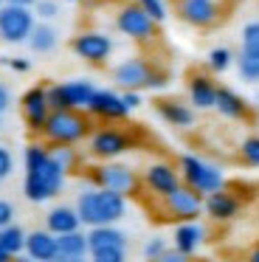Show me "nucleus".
<instances>
[{
	"instance_id": "41",
	"label": "nucleus",
	"mask_w": 259,
	"mask_h": 262,
	"mask_svg": "<svg viewBox=\"0 0 259 262\" xmlns=\"http://www.w3.org/2000/svg\"><path fill=\"white\" fill-rule=\"evenodd\" d=\"M9 104H11V93H9V88H6L3 82H0V116H3L6 110H9Z\"/></svg>"
},
{
	"instance_id": "25",
	"label": "nucleus",
	"mask_w": 259,
	"mask_h": 262,
	"mask_svg": "<svg viewBox=\"0 0 259 262\" xmlns=\"http://www.w3.org/2000/svg\"><path fill=\"white\" fill-rule=\"evenodd\" d=\"M158 116H161L166 124H172V127H191L195 124V113H191V107L183 104V102H175V99H163V102H158Z\"/></svg>"
},
{
	"instance_id": "34",
	"label": "nucleus",
	"mask_w": 259,
	"mask_h": 262,
	"mask_svg": "<svg viewBox=\"0 0 259 262\" xmlns=\"http://www.w3.org/2000/svg\"><path fill=\"white\" fill-rule=\"evenodd\" d=\"M96 262H124L127 259V248H96L90 251Z\"/></svg>"
},
{
	"instance_id": "10",
	"label": "nucleus",
	"mask_w": 259,
	"mask_h": 262,
	"mask_svg": "<svg viewBox=\"0 0 259 262\" xmlns=\"http://www.w3.org/2000/svg\"><path fill=\"white\" fill-rule=\"evenodd\" d=\"M163 209H166V214L172 217V220H197V217L203 214V194L197 192V189L186 186V183H180L175 192L163 194Z\"/></svg>"
},
{
	"instance_id": "6",
	"label": "nucleus",
	"mask_w": 259,
	"mask_h": 262,
	"mask_svg": "<svg viewBox=\"0 0 259 262\" xmlns=\"http://www.w3.org/2000/svg\"><path fill=\"white\" fill-rule=\"evenodd\" d=\"M34 26H37V14L31 12V6L0 3V40L3 42H9V46L26 42Z\"/></svg>"
},
{
	"instance_id": "26",
	"label": "nucleus",
	"mask_w": 259,
	"mask_h": 262,
	"mask_svg": "<svg viewBox=\"0 0 259 262\" xmlns=\"http://www.w3.org/2000/svg\"><path fill=\"white\" fill-rule=\"evenodd\" d=\"M26 42L31 46V51H37V54H51L59 46V31H56L48 20H42V23H37L31 29V34H28Z\"/></svg>"
},
{
	"instance_id": "3",
	"label": "nucleus",
	"mask_w": 259,
	"mask_h": 262,
	"mask_svg": "<svg viewBox=\"0 0 259 262\" xmlns=\"http://www.w3.org/2000/svg\"><path fill=\"white\" fill-rule=\"evenodd\" d=\"M42 136L48 144H73L90 136V119L82 110H51L48 121L42 127Z\"/></svg>"
},
{
	"instance_id": "28",
	"label": "nucleus",
	"mask_w": 259,
	"mask_h": 262,
	"mask_svg": "<svg viewBox=\"0 0 259 262\" xmlns=\"http://www.w3.org/2000/svg\"><path fill=\"white\" fill-rule=\"evenodd\" d=\"M48 152H51V158H54L65 172H73L79 166V152L73 149V144H51Z\"/></svg>"
},
{
	"instance_id": "7",
	"label": "nucleus",
	"mask_w": 259,
	"mask_h": 262,
	"mask_svg": "<svg viewBox=\"0 0 259 262\" xmlns=\"http://www.w3.org/2000/svg\"><path fill=\"white\" fill-rule=\"evenodd\" d=\"M93 93H96V88L88 79H71V82H62V85L45 88L51 110H88Z\"/></svg>"
},
{
	"instance_id": "16",
	"label": "nucleus",
	"mask_w": 259,
	"mask_h": 262,
	"mask_svg": "<svg viewBox=\"0 0 259 262\" xmlns=\"http://www.w3.org/2000/svg\"><path fill=\"white\" fill-rule=\"evenodd\" d=\"M144 183H146V189H149L152 194H158V198H163V194H169V192H175V189L180 186V172L175 169L172 164H152L149 169L144 172Z\"/></svg>"
},
{
	"instance_id": "23",
	"label": "nucleus",
	"mask_w": 259,
	"mask_h": 262,
	"mask_svg": "<svg viewBox=\"0 0 259 262\" xmlns=\"http://www.w3.org/2000/svg\"><path fill=\"white\" fill-rule=\"evenodd\" d=\"M203 239H206V231H203L195 220H183L178 228H175V234H172L175 248H178L180 254H186V256L195 254V251L203 245Z\"/></svg>"
},
{
	"instance_id": "9",
	"label": "nucleus",
	"mask_w": 259,
	"mask_h": 262,
	"mask_svg": "<svg viewBox=\"0 0 259 262\" xmlns=\"http://www.w3.org/2000/svg\"><path fill=\"white\" fill-rule=\"evenodd\" d=\"M116 29L135 42H152L158 34V23L138 6V3H124V6L118 9Z\"/></svg>"
},
{
	"instance_id": "12",
	"label": "nucleus",
	"mask_w": 259,
	"mask_h": 262,
	"mask_svg": "<svg viewBox=\"0 0 259 262\" xmlns=\"http://www.w3.org/2000/svg\"><path fill=\"white\" fill-rule=\"evenodd\" d=\"M71 48H73L76 57L84 59V62L101 65V62H107L110 54H113V40L107 34H101V31H82V34L73 37Z\"/></svg>"
},
{
	"instance_id": "50",
	"label": "nucleus",
	"mask_w": 259,
	"mask_h": 262,
	"mask_svg": "<svg viewBox=\"0 0 259 262\" xmlns=\"http://www.w3.org/2000/svg\"><path fill=\"white\" fill-rule=\"evenodd\" d=\"M236 3H240V0H236Z\"/></svg>"
},
{
	"instance_id": "48",
	"label": "nucleus",
	"mask_w": 259,
	"mask_h": 262,
	"mask_svg": "<svg viewBox=\"0 0 259 262\" xmlns=\"http://www.w3.org/2000/svg\"><path fill=\"white\" fill-rule=\"evenodd\" d=\"M256 102H259V96H256Z\"/></svg>"
},
{
	"instance_id": "44",
	"label": "nucleus",
	"mask_w": 259,
	"mask_h": 262,
	"mask_svg": "<svg viewBox=\"0 0 259 262\" xmlns=\"http://www.w3.org/2000/svg\"><path fill=\"white\" fill-rule=\"evenodd\" d=\"M9 259H11V254L3 248V245H0V262H9Z\"/></svg>"
},
{
	"instance_id": "13",
	"label": "nucleus",
	"mask_w": 259,
	"mask_h": 262,
	"mask_svg": "<svg viewBox=\"0 0 259 262\" xmlns=\"http://www.w3.org/2000/svg\"><path fill=\"white\" fill-rule=\"evenodd\" d=\"M178 14L183 23L195 29H208L220 20V3L217 0H178Z\"/></svg>"
},
{
	"instance_id": "18",
	"label": "nucleus",
	"mask_w": 259,
	"mask_h": 262,
	"mask_svg": "<svg viewBox=\"0 0 259 262\" xmlns=\"http://www.w3.org/2000/svg\"><path fill=\"white\" fill-rule=\"evenodd\" d=\"M26 254L37 262H54L59 259V248H56V234L48 228L26 234Z\"/></svg>"
},
{
	"instance_id": "33",
	"label": "nucleus",
	"mask_w": 259,
	"mask_h": 262,
	"mask_svg": "<svg viewBox=\"0 0 259 262\" xmlns=\"http://www.w3.org/2000/svg\"><path fill=\"white\" fill-rule=\"evenodd\" d=\"M146 14H149L155 23H163L169 17V9H166V0H135Z\"/></svg>"
},
{
	"instance_id": "36",
	"label": "nucleus",
	"mask_w": 259,
	"mask_h": 262,
	"mask_svg": "<svg viewBox=\"0 0 259 262\" xmlns=\"http://www.w3.org/2000/svg\"><path fill=\"white\" fill-rule=\"evenodd\" d=\"M163 251H166V239H163V237H152L149 243L144 245V256H146V259H161Z\"/></svg>"
},
{
	"instance_id": "22",
	"label": "nucleus",
	"mask_w": 259,
	"mask_h": 262,
	"mask_svg": "<svg viewBox=\"0 0 259 262\" xmlns=\"http://www.w3.org/2000/svg\"><path fill=\"white\" fill-rule=\"evenodd\" d=\"M88 248H127V234L118 231L116 223H107V226H90L88 231Z\"/></svg>"
},
{
	"instance_id": "31",
	"label": "nucleus",
	"mask_w": 259,
	"mask_h": 262,
	"mask_svg": "<svg viewBox=\"0 0 259 262\" xmlns=\"http://www.w3.org/2000/svg\"><path fill=\"white\" fill-rule=\"evenodd\" d=\"M242 51L259 57V20H251L242 29Z\"/></svg>"
},
{
	"instance_id": "49",
	"label": "nucleus",
	"mask_w": 259,
	"mask_h": 262,
	"mask_svg": "<svg viewBox=\"0 0 259 262\" xmlns=\"http://www.w3.org/2000/svg\"><path fill=\"white\" fill-rule=\"evenodd\" d=\"M0 3H3V0H0Z\"/></svg>"
},
{
	"instance_id": "38",
	"label": "nucleus",
	"mask_w": 259,
	"mask_h": 262,
	"mask_svg": "<svg viewBox=\"0 0 259 262\" xmlns=\"http://www.w3.org/2000/svg\"><path fill=\"white\" fill-rule=\"evenodd\" d=\"M6 65H9L14 74H28V71H31V59H23V57H9Z\"/></svg>"
},
{
	"instance_id": "4",
	"label": "nucleus",
	"mask_w": 259,
	"mask_h": 262,
	"mask_svg": "<svg viewBox=\"0 0 259 262\" xmlns=\"http://www.w3.org/2000/svg\"><path fill=\"white\" fill-rule=\"evenodd\" d=\"M113 82L121 91H146V88L158 91L166 85V74L155 71L152 62H146L144 57H130L113 68Z\"/></svg>"
},
{
	"instance_id": "5",
	"label": "nucleus",
	"mask_w": 259,
	"mask_h": 262,
	"mask_svg": "<svg viewBox=\"0 0 259 262\" xmlns=\"http://www.w3.org/2000/svg\"><path fill=\"white\" fill-rule=\"evenodd\" d=\"M180 181H183L186 186L197 189L203 198L225 186V178H223V172H220V166L208 164V161L197 158V155H183V158H180Z\"/></svg>"
},
{
	"instance_id": "46",
	"label": "nucleus",
	"mask_w": 259,
	"mask_h": 262,
	"mask_svg": "<svg viewBox=\"0 0 259 262\" xmlns=\"http://www.w3.org/2000/svg\"><path fill=\"white\" fill-rule=\"evenodd\" d=\"M0 127H3V116H0Z\"/></svg>"
},
{
	"instance_id": "32",
	"label": "nucleus",
	"mask_w": 259,
	"mask_h": 262,
	"mask_svg": "<svg viewBox=\"0 0 259 262\" xmlns=\"http://www.w3.org/2000/svg\"><path fill=\"white\" fill-rule=\"evenodd\" d=\"M240 158H242V164H245V166H253V169H256V166H259V136H251V138L242 141Z\"/></svg>"
},
{
	"instance_id": "17",
	"label": "nucleus",
	"mask_w": 259,
	"mask_h": 262,
	"mask_svg": "<svg viewBox=\"0 0 259 262\" xmlns=\"http://www.w3.org/2000/svg\"><path fill=\"white\" fill-rule=\"evenodd\" d=\"M203 211L217 223H228L240 214V200H236V194L225 192V186H223V189H217V192L203 198Z\"/></svg>"
},
{
	"instance_id": "43",
	"label": "nucleus",
	"mask_w": 259,
	"mask_h": 262,
	"mask_svg": "<svg viewBox=\"0 0 259 262\" xmlns=\"http://www.w3.org/2000/svg\"><path fill=\"white\" fill-rule=\"evenodd\" d=\"M3 3H17V6H34L37 0H3Z\"/></svg>"
},
{
	"instance_id": "47",
	"label": "nucleus",
	"mask_w": 259,
	"mask_h": 262,
	"mask_svg": "<svg viewBox=\"0 0 259 262\" xmlns=\"http://www.w3.org/2000/svg\"><path fill=\"white\" fill-rule=\"evenodd\" d=\"M71 3H76V0H71Z\"/></svg>"
},
{
	"instance_id": "37",
	"label": "nucleus",
	"mask_w": 259,
	"mask_h": 262,
	"mask_svg": "<svg viewBox=\"0 0 259 262\" xmlns=\"http://www.w3.org/2000/svg\"><path fill=\"white\" fill-rule=\"evenodd\" d=\"M11 172H14V155H11L9 147L0 144V181H6Z\"/></svg>"
},
{
	"instance_id": "35",
	"label": "nucleus",
	"mask_w": 259,
	"mask_h": 262,
	"mask_svg": "<svg viewBox=\"0 0 259 262\" xmlns=\"http://www.w3.org/2000/svg\"><path fill=\"white\" fill-rule=\"evenodd\" d=\"M34 14L39 20H54V17H59V3L56 0H37L34 3Z\"/></svg>"
},
{
	"instance_id": "21",
	"label": "nucleus",
	"mask_w": 259,
	"mask_h": 262,
	"mask_svg": "<svg viewBox=\"0 0 259 262\" xmlns=\"http://www.w3.org/2000/svg\"><path fill=\"white\" fill-rule=\"evenodd\" d=\"M189 99L197 110H211L217 102V85H214L211 76L206 74H195L189 79Z\"/></svg>"
},
{
	"instance_id": "39",
	"label": "nucleus",
	"mask_w": 259,
	"mask_h": 262,
	"mask_svg": "<svg viewBox=\"0 0 259 262\" xmlns=\"http://www.w3.org/2000/svg\"><path fill=\"white\" fill-rule=\"evenodd\" d=\"M9 223H14V206L0 198V228L9 226Z\"/></svg>"
},
{
	"instance_id": "1",
	"label": "nucleus",
	"mask_w": 259,
	"mask_h": 262,
	"mask_svg": "<svg viewBox=\"0 0 259 262\" xmlns=\"http://www.w3.org/2000/svg\"><path fill=\"white\" fill-rule=\"evenodd\" d=\"M76 211L82 217V226H107V223H118L127 214V198L110 189H88L79 194Z\"/></svg>"
},
{
	"instance_id": "24",
	"label": "nucleus",
	"mask_w": 259,
	"mask_h": 262,
	"mask_svg": "<svg viewBox=\"0 0 259 262\" xmlns=\"http://www.w3.org/2000/svg\"><path fill=\"white\" fill-rule=\"evenodd\" d=\"M82 226V217L76 209L71 206H54V209L45 214V228L54 234H65V231H76Z\"/></svg>"
},
{
	"instance_id": "27",
	"label": "nucleus",
	"mask_w": 259,
	"mask_h": 262,
	"mask_svg": "<svg viewBox=\"0 0 259 262\" xmlns=\"http://www.w3.org/2000/svg\"><path fill=\"white\" fill-rule=\"evenodd\" d=\"M0 245H3L11 256H17L20 251H26V231H23L20 226H14V223H9V226L0 228Z\"/></svg>"
},
{
	"instance_id": "8",
	"label": "nucleus",
	"mask_w": 259,
	"mask_h": 262,
	"mask_svg": "<svg viewBox=\"0 0 259 262\" xmlns=\"http://www.w3.org/2000/svg\"><path fill=\"white\" fill-rule=\"evenodd\" d=\"M90 181H93L96 186H101V189H110V192L124 194V198H133V194L141 189V178L135 175L130 166L113 164V161L96 166V169L90 172Z\"/></svg>"
},
{
	"instance_id": "42",
	"label": "nucleus",
	"mask_w": 259,
	"mask_h": 262,
	"mask_svg": "<svg viewBox=\"0 0 259 262\" xmlns=\"http://www.w3.org/2000/svg\"><path fill=\"white\" fill-rule=\"evenodd\" d=\"M183 259H186V254H180L178 248H166L161 256V262H183Z\"/></svg>"
},
{
	"instance_id": "19",
	"label": "nucleus",
	"mask_w": 259,
	"mask_h": 262,
	"mask_svg": "<svg viewBox=\"0 0 259 262\" xmlns=\"http://www.w3.org/2000/svg\"><path fill=\"white\" fill-rule=\"evenodd\" d=\"M214 110H217L223 119H231V121H242V119L251 116L248 102L236 91H231V88H217V102H214Z\"/></svg>"
},
{
	"instance_id": "30",
	"label": "nucleus",
	"mask_w": 259,
	"mask_h": 262,
	"mask_svg": "<svg viewBox=\"0 0 259 262\" xmlns=\"http://www.w3.org/2000/svg\"><path fill=\"white\" fill-rule=\"evenodd\" d=\"M231 65H234L231 48H211V51H208V68H211L214 74H223V71H228Z\"/></svg>"
},
{
	"instance_id": "29",
	"label": "nucleus",
	"mask_w": 259,
	"mask_h": 262,
	"mask_svg": "<svg viewBox=\"0 0 259 262\" xmlns=\"http://www.w3.org/2000/svg\"><path fill=\"white\" fill-rule=\"evenodd\" d=\"M236 71H240L242 82H248V85H256V82H259V57L240 51V57H236Z\"/></svg>"
},
{
	"instance_id": "45",
	"label": "nucleus",
	"mask_w": 259,
	"mask_h": 262,
	"mask_svg": "<svg viewBox=\"0 0 259 262\" xmlns=\"http://www.w3.org/2000/svg\"><path fill=\"white\" fill-rule=\"evenodd\" d=\"M248 256H251V262H259V245H256V248H253Z\"/></svg>"
},
{
	"instance_id": "14",
	"label": "nucleus",
	"mask_w": 259,
	"mask_h": 262,
	"mask_svg": "<svg viewBox=\"0 0 259 262\" xmlns=\"http://www.w3.org/2000/svg\"><path fill=\"white\" fill-rule=\"evenodd\" d=\"M48 116H51V104H48V96H45V88L37 85L23 93V119H26L28 130L42 133Z\"/></svg>"
},
{
	"instance_id": "40",
	"label": "nucleus",
	"mask_w": 259,
	"mask_h": 262,
	"mask_svg": "<svg viewBox=\"0 0 259 262\" xmlns=\"http://www.w3.org/2000/svg\"><path fill=\"white\" fill-rule=\"evenodd\" d=\"M121 99H124V104H127L130 110L141 107V91H121Z\"/></svg>"
},
{
	"instance_id": "11",
	"label": "nucleus",
	"mask_w": 259,
	"mask_h": 262,
	"mask_svg": "<svg viewBox=\"0 0 259 262\" xmlns=\"http://www.w3.org/2000/svg\"><path fill=\"white\" fill-rule=\"evenodd\" d=\"M133 147V136L116 127H101V130L90 133V155L101 161H113L118 155H124Z\"/></svg>"
},
{
	"instance_id": "2",
	"label": "nucleus",
	"mask_w": 259,
	"mask_h": 262,
	"mask_svg": "<svg viewBox=\"0 0 259 262\" xmlns=\"http://www.w3.org/2000/svg\"><path fill=\"white\" fill-rule=\"evenodd\" d=\"M65 175L68 172L62 169L59 164H56L54 158L39 161L37 166H28L26 169V181H23V194H26L31 203H45V200L56 198V194L62 192V186H65Z\"/></svg>"
},
{
	"instance_id": "15",
	"label": "nucleus",
	"mask_w": 259,
	"mask_h": 262,
	"mask_svg": "<svg viewBox=\"0 0 259 262\" xmlns=\"http://www.w3.org/2000/svg\"><path fill=\"white\" fill-rule=\"evenodd\" d=\"M88 113L96 116V119H104V121H121V119H127L130 107L124 104L121 93H116V91H96L93 96H90Z\"/></svg>"
},
{
	"instance_id": "20",
	"label": "nucleus",
	"mask_w": 259,
	"mask_h": 262,
	"mask_svg": "<svg viewBox=\"0 0 259 262\" xmlns=\"http://www.w3.org/2000/svg\"><path fill=\"white\" fill-rule=\"evenodd\" d=\"M56 248H59V262H82L90 254L88 248V234L76 231H65L56 234Z\"/></svg>"
}]
</instances>
